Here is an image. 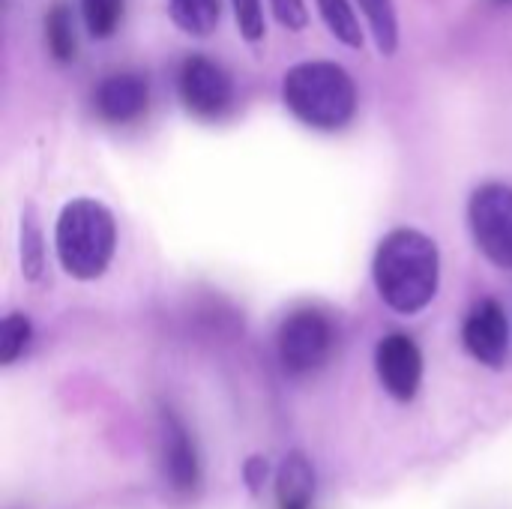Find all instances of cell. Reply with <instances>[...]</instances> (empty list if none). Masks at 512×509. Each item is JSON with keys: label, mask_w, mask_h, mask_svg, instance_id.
<instances>
[{"label": "cell", "mask_w": 512, "mask_h": 509, "mask_svg": "<svg viewBox=\"0 0 512 509\" xmlns=\"http://www.w3.org/2000/svg\"><path fill=\"white\" fill-rule=\"evenodd\" d=\"M372 273L381 300L402 315H414L438 294V246L414 228H396L381 240Z\"/></svg>", "instance_id": "cell-1"}, {"label": "cell", "mask_w": 512, "mask_h": 509, "mask_svg": "<svg viewBox=\"0 0 512 509\" xmlns=\"http://www.w3.org/2000/svg\"><path fill=\"white\" fill-rule=\"evenodd\" d=\"M282 102L309 129L339 132L357 114V84L339 63L303 60L285 72Z\"/></svg>", "instance_id": "cell-2"}, {"label": "cell", "mask_w": 512, "mask_h": 509, "mask_svg": "<svg viewBox=\"0 0 512 509\" xmlns=\"http://www.w3.org/2000/svg\"><path fill=\"white\" fill-rule=\"evenodd\" d=\"M117 228L105 204L93 198H78L63 207L54 228V249L60 267L72 279H96L114 258Z\"/></svg>", "instance_id": "cell-3"}, {"label": "cell", "mask_w": 512, "mask_h": 509, "mask_svg": "<svg viewBox=\"0 0 512 509\" xmlns=\"http://www.w3.org/2000/svg\"><path fill=\"white\" fill-rule=\"evenodd\" d=\"M468 222L483 255L492 264L512 270V186L507 183L480 186L471 195Z\"/></svg>", "instance_id": "cell-4"}, {"label": "cell", "mask_w": 512, "mask_h": 509, "mask_svg": "<svg viewBox=\"0 0 512 509\" xmlns=\"http://www.w3.org/2000/svg\"><path fill=\"white\" fill-rule=\"evenodd\" d=\"M279 360L291 375H309L321 369L333 351V327L315 309H297L288 315L276 336Z\"/></svg>", "instance_id": "cell-5"}, {"label": "cell", "mask_w": 512, "mask_h": 509, "mask_svg": "<svg viewBox=\"0 0 512 509\" xmlns=\"http://www.w3.org/2000/svg\"><path fill=\"white\" fill-rule=\"evenodd\" d=\"M177 93L192 117L219 120L234 102V81L216 60L192 54L177 72Z\"/></svg>", "instance_id": "cell-6"}, {"label": "cell", "mask_w": 512, "mask_h": 509, "mask_svg": "<svg viewBox=\"0 0 512 509\" xmlns=\"http://www.w3.org/2000/svg\"><path fill=\"white\" fill-rule=\"evenodd\" d=\"M375 369L384 384V390L399 399L411 402L423 381V354L417 342L405 333H390L375 348Z\"/></svg>", "instance_id": "cell-7"}, {"label": "cell", "mask_w": 512, "mask_h": 509, "mask_svg": "<svg viewBox=\"0 0 512 509\" xmlns=\"http://www.w3.org/2000/svg\"><path fill=\"white\" fill-rule=\"evenodd\" d=\"M465 348L474 360L489 369H501L510 354V324L498 300H480L462 330Z\"/></svg>", "instance_id": "cell-8"}, {"label": "cell", "mask_w": 512, "mask_h": 509, "mask_svg": "<svg viewBox=\"0 0 512 509\" xmlns=\"http://www.w3.org/2000/svg\"><path fill=\"white\" fill-rule=\"evenodd\" d=\"M150 87L138 72H114L93 90V108L105 123H132L147 111Z\"/></svg>", "instance_id": "cell-9"}, {"label": "cell", "mask_w": 512, "mask_h": 509, "mask_svg": "<svg viewBox=\"0 0 512 509\" xmlns=\"http://www.w3.org/2000/svg\"><path fill=\"white\" fill-rule=\"evenodd\" d=\"M165 474L177 489L198 486V453L177 420H168L165 426Z\"/></svg>", "instance_id": "cell-10"}, {"label": "cell", "mask_w": 512, "mask_h": 509, "mask_svg": "<svg viewBox=\"0 0 512 509\" xmlns=\"http://www.w3.org/2000/svg\"><path fill=\"white\" fill-rule=\"evenodd\" d=\"M276 492H279V509H312L315 495V471L306 456L291 453L276 477Z\"/></svg>", "instance_id": "cell-11"}, {"label": "cell", "mask_w": 512, "mask_h": 509, "mask_svg": "<svg viewBox=\"0 0 512 509\" xmlns=\"http://www.w3.org/2000/svg\"><path fill=\"white\" fill-rule=\"evenodd\" d=\"M168 3V15L177 24V30L195 36V39H207L222 18V0H165Z\"/></svg>", "instance_id": "cell-12"}, {"label": "cell", "mask_w": 512, "mask_h": 509, "mask_svg": "<svg viewBox=\"0 0 512 509\" xmlns=\"http://www.w3.org/2000/svg\"><path fill=\"white\" fill-rule=\"evenodd\" d=\"M357 6L366 15V24L372 30V39L384 57H393L399 51V15L393 0H357Z\"/></svg>", "instance_id": "cell-13"}, {"label": "cell", "mask_w": 512, "mask_h": 509, "mask_svg": "<svg viewBox=\"0 0 512 509\" xmlns=\"http://www.w3.org/2000/svg\"><path fill=\"white\" fill-rule=\"evenodd\" d=\"M45 45L57 63H69L75 57V24L72 9L60 0L45 12Z\"/></svg>", "instance_id": "cell-14"}, {"label": "cell", "mask_w": 512, "mask_h": 509, "mask_svg": "<svg viewBox=\"0 0 512 509\" xmlns=\"http://www.w3.org/2000/svg\"><path fill=\"white\" fill-rule=\"evenodd\" d=\"M318 9H321V18L327 24V30L348 48H363V27H360V18L354 15V6L351 0H318Z\"/></svg>", "instance_id": "cell-15"}, {"label": "cell", "mask_w": 512, "mask_h": 509, "mask_svg": "<svg viewBox=\"0 0 512 509\" xmlns=\"http://www.w3.org/2000/svg\"><path fill=\"white\" fill-rule=\"evenodd\" d=\"M81 18L93 39H108L120 27L123 0H81Z\"/></svg>", "instance_id": "cell-16"}, {"label": "cell", "mask_w": 512, "mask_h": 509, "mask_svg": "<svg viewBox=\"0 0 512 509\" xmlns=\"http://www.w3.org/2000/svg\"><path fill=\"white\" fill-rule=\"evenodd\" d=\"M30 336H33V327H30L27 315H18V312L6 315L0 324V363L3 366L15 363L27 351Z\"/></svg>", "instance_id": "cell-17"}, {"label": "cell", "mask_w": 512, "mask_h": 509, "mask_svg": "<svg viewBox=\"0 0 512 509\" xmlns=\"http://www.w3.org/2000/svg\"><path fill=\"white\" fill-rule=\"evenodd\" d=\"M234 6V18H237V27H240V36L246 42H261L264 33H267V24H264V3L261 0H231Z\"/></svg>", "instance_id": "cell-18"}, {"label": "cell", "mask_w": 512, "mask_h": 509, "mask_svg": "<svg viewBox=\"0 0 512 509\" xmlns=\"http://www.w3.org/2000/svg\"><path fill=\"white\" fill-rule=\"evenodd\" d=\"M270 12L285 30H303L309 24L306 0H270Z\"/></svg>", "instance_id": "cell-19"}, {"label": "cell", "mask_w": 512, "mask_h": 509, "mask_svg": "<svg viewBox=\"0 0 512 509\" xmlns=\"http://www.w3.org/2000/svg\"><path fill=\"white\" fill-rule=\"evenodd\" d=\"M264 477H267V465H264V459H249V462H246V480H249L252 492H258V489H261Z\"/></svg>", "instance_id": "cell-20"}]
</instances>
